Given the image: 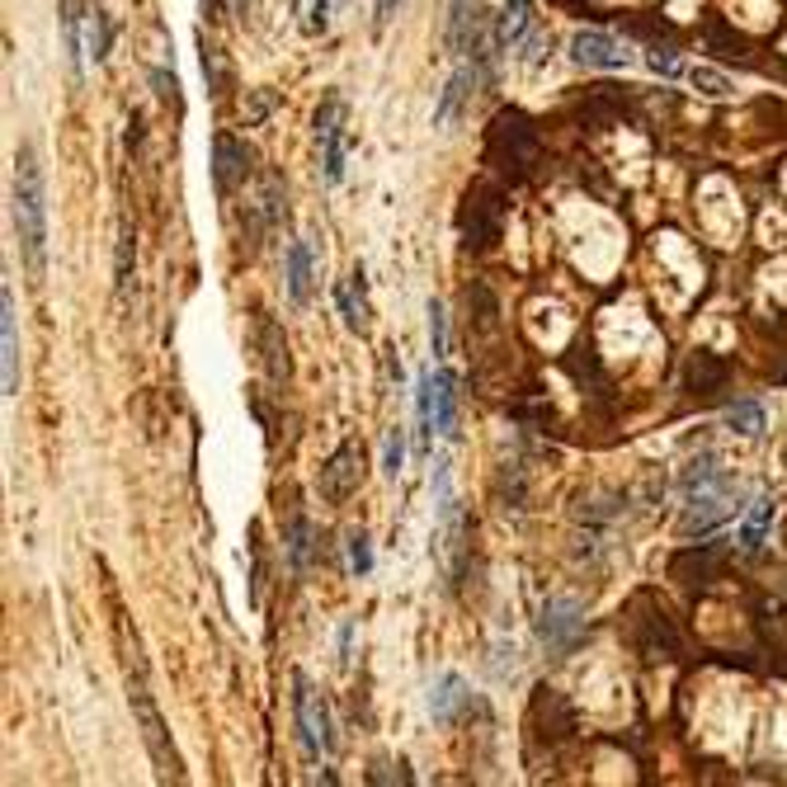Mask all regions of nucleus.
Here are the masks:
<instances>
[{"label":"nucleus","mask_w":787,"mask_h":787,"mask_svg":"<svg viewBox=\"0 0 787 787\" xmlns=\"http://www.w3.org/2000/svg\"><path fill=\"white\" fill-rule=\"evenodd\" d=\"M429 349H434V359L448 354V317L439 302H429Z\"/></svg>","instance_id":"f704fd0d"},{"label":"nucleus","mask_w":787,"mask_h":787,"mask_svg":"<svg viewBox=\"0 0 787 787\" xmlns=\"http://www.w3.org/2000/svg\"><path fill=\"white\" fill-rule=\"evenodd\" d=\"M288 297L297 307L311 302V246L307 241H293L288 246Z\"/></svg>","instance_id":"4be33fe9"},{"label":"nucleus","mask_w":787,"mask_h":787,"mask_svg":"<svg viewBox=\"0 0 787 787\" xmlns=\"http://www.w3.org/2000/svg\"><path fill=\"white\" fill-rule=\"evenodd\" d=\"M632 641L641 646V656H651V660H674L679 651H684V637H679V627L674 618L664 614V608L651 599V594H637V604H632Z\"/></svg>","instance_id":"39448f33"},{"label":"nucleus","mask_w":787,"mask_h":787,"mask_svg":"<svg viewBox=\"0 0 787 787\" xmlns=\"http://www.w3.org/2000/svg\"><path fill=\"white\" fill-rule=\"evenodd\" d=\"M722 481H731V471L722 467V458H716V453H698V458L684 467V477H679V486H684V496L708 491V486H722Z\"/></svg>","instance_id":"aec40b11"},{"label":"nucleus","mask_w":787,"mask_h":787,"mask_svg":"<svg viewBox=\"0 0 787 787\" xmlns=\"http://www.w3.org/2000/svg\"><path fill=\"white\" fill-rule=\"evenodd\" d=\"M726 425H731V434L755 439V434H764V406L759 401H736V406L726 411Z\"/></svg>","instance_id":"bb28decb"},{"label":"nucleus","mask_w":787,"mask_h":787,"mask_svg":"<svg viewBox=\"0 0 787 787\" xmlns=\"http://www.w3.org/2000/svg\"><path fill=\"white\" fill-rule=\"evenodd\" d=\"M128 703H132V716H137V726H142V741H147L151 759H156V774H161L166 783H184V764H180V755H174L170 731H166L161 712H156V703H151L142 664H132L128 670Z\"/></svg>","instance_id":"7ed1b4c3"},{"label":"nucleus","mask_w":787,"mask_h":787,"mask_svg":"<svg viewBox=\"0 0 787 787\" xmlns=\"http://www.w3.org/2000/svg\"><path fill=\"white\" fill-rule=\"evenodd\" d=\"M293 703H297V726H302V745L307 755H330L336 749V731H330V708L321 703V693H311L307 674H293Z\"/></svg>","instance_id":"423d86ee"},{"label":"nucleus","mask_w":787,"mask_h":787,"mask_svg":"<svg viewBox=\"0 0 787 787\" xmlns=\"http://www.w3.org/2000/svg\"><path fill=\"white\" fill-rule=\"evenodd\" d=\"M336 302H340V311H344V326L349 330H369V293H363V269H354L344 278V284L336 288Z\"/></svg>","instance_id":"6ab92c4d"},{"label":"nucleus","mask_w":787,"mask_h":787,"mask_svg":"<svg viewBox=\"0 0 787 787\" xmlns=\"http://www.w3.org/2000/svg\"><path fill=\"white\" fill-rule=\"evenodd\" d=\"M203 76H208V85H213L217 95L226 91V81H232V66H226L222 47H217V43H208V39H203Z\"/></svg>","instance_id":"c85d7f7f"},{"label":"nucleus","mask_w":787,"mask_h":787,"mask_svg":"<svg viewBox=\"0 0 787 787\" xmlns=\"http://www.w3.org/2000/svg\"><path fill=\"white\" fill-rule=\"evenodd\" d=\"M689 81L698 85L703 95H712V99H722V95H731V81L722 76V72H712V66H693L689 72Z\"/></svg>","instance_id":"72a5a7b5"},{"label":"nucleus","mask_w":787,"mask_h":787,"mask_svg":"<svg viewBox=\"0 0 787 787\" xmlns=\"http://www.w3.org/2000/svg\"><path fill=\"white\" fill-rule=\"evenodd\" d=\"M349 641H354V627L344 623V627H340V660H344V664H349Z\"/></svg>","instance_id":"79ce46f5"},{"label":"nucleus","mask_w":787,"mask_h":787,"mask_svg":"<svg viewBox=\"0 0 787 787\" xmlns=\"http://www.w3.org/2000/svg\"><path fill=\"white\" fill-rule=\"evenodd\" d=\"M538 29V14L529 0H504L500 20H496V47L500 52H519V43L529 39V33Z\"/></svg>","instance_id":"f3484780"},{"label":"nucleus","mask_w":787,"mask_h":787,"mask_svg":"<svg viewBox=\"0 0 787 787\" xmlns=\"http://www.w3.org/2000/svg\"><path fill=\"white\" fill-rule=\"evenodd\" d=\"M722 547H708V542H698V547H689V552H679L674 562H670V575L679 585H708L716 571H722Z\"/></svg>","instance_id":"4468645a"},{"label":"nucleus","mask_w":787,"mask_h":787,"mask_svg":"<svg viewBox=\"0 0 787 787\" xmlns=\"http://www.w3.org/2000/svg\"><path fill=\"white\" fill-rule=\"evenodd\" d=\"M199 6H203V14H208V20H217V14H222V6H217V0H199Z\"/></svg>","instance_id":"37998d69"},{"label":"nucleus","mask_w":787,"mask_h":787,"mask_svg":"<svg viewBox=\"0 0 787 787\" xmlns=\"http://www.w3.org/2000/svg\"><path fill=\"white\" fill-rule=\"evenodd\" d=\"M401 467H406V434L392 429V434H387V458H382V471H387V477L396 481Z\"/></svg>","instance_id":"c9c22d12"},{"label":"nucleus","mask_w":787,"mask_h":787,"mask_svg":"<svg viewBox=\"0 0 787 787\" xmlns=\"http://www.w3.org/2000/svg\"><path fill=\"white\" fill-rule=\"evenodd\" d=\"M311 124H317V142H330V137H340V132H344V99H340V95H326Z\"/></svg>","instance_id":"cd10ccee"},{"label":"nucleus","mask_w":787,"mask_h":787,"mask_svg":"<svg viewBox=\"0 0 787 787\" xmlns=\"http://www.w3.org/2000/svg\"><path fill=\"white\" fill-rule=\"evenodd\" d=\"M585 632V614H581V604H571V599H547L542 604V614H538V637L547 651H571L575 637Z\"/></svg>","instance_id":"1a4fd4ad"},{"label":"nucleus","mask_w":787,"mask_h":787,"mask_svg":"<svg viewBox=\"0 0 787 787\" xmlns=\"http://www.w3.org/2000/svg\"><path fill=\"white\" fill-rule=\"evenodd\" d=\"M232 10H236V14H246V0H232Z\"/></svg>","instance_id":"c03bdc74"},{"label":"nucleus","mask_w":787,"mask_h":787,"mask_svg":"<svg viewBox=\"0 0 787 787\" xmlns=\"http://www.w3.org/2000/svg\"><path fill=\"white\" fill-rule=\"evenodd\" d=\"M500 226H504V189L491 180H477L467 184L462 208H458V232H462V251H491L500 241Z\"/></svg>","instance_id":"20e7f679"},{"label":"nucleus","mask_w":787,"mask_h":787,"mask_svg":"<svg viewBox=\"0 0 787 787\" xmlns=\"http://www.w3.org/2000/svg\"><path fill=\"white\" fill-rule=\"evenodd\" d=\"M284 547H288V562H293V571H311V562H317V529L297 514L293 523H288V533H284Z\"/></svg>","instance_id":"5701e85b"},{"label":"nucleus","mask_w":787,"mask_h":787,"mask_svg":"<svg viewBox=\"0 0 787 787\" xmlns=\"http://www.w3.org/2000/svg\"><path fill=\"white\" fill-rule=\"evenodd\" d=\"M349 571H354L359 581L373 571V547H369V533H363V529L349 533Z\"/></svg>","instance_id":"473e14b6"},{"label":"nucleus","mask_w":787,"mask_h":787,"mask_svg":"<svg viewBox=\"0 0 787 787\" xmlns=\"http://www.w3.org/2000/svg\"><path fill=\"white\" fill-rule=\"evenodd\" d=\"M363 486V444H340L336 453L326 458V467H321V477H317V491H321V500H330V504H344L349 496H354Z\"/></svg>","instance_id":"6e6552de"},{"label":"nucleus","mask_w":787,"mask_h":787,"mask_svg":"<svg viewBox=\"0 0 787 787\" xmlns=\"http://www.w3.org/2000/svg\"><path fill=\"white\" fill-rule=\"evenodd\" d=\"M768 519H774V496H759L755 500V510H749L745 519V529H741V552H759L764 547V533H768Z\"/></svg>","instance_id":"393cba45"},{"label":"nucleus","mask_w":787,"mask_h":787,"mask_svg":"<svg viewBox=\"0 0 787 787\" xmlns=\"http://www.w3.org/2000/svg\"><path fill=\"white\" fill-rule=\"evenodd\" d=\"M142 147V114L132 109V118H128V151H137Z\"/></svg>","instance_id":"a19ab883"},{"label":"nucleus","mask_w":787,"mask_h":787,"mask_svg":"<svg viewBox=\"0 0 787 787\" xmlns=\"http://www.w3.org/2000/svg\"><path fill=\"white\" fill-rule=\"evenodd\" d=\"M538 156H542V137L533 128V118L519 109H500L491 118V132H486V166L500 180H523V174H533Z\"/></svg>","instance_id":"f03ea898"},{"label":"nucleus","mask_w":787,"mask_h":787,"mask_svg":"<svg viewBox=\"0 0 787 787\" xmlns=\"http://www.w3.org/2000/svg\"><path fill=\"white\" fill-rule=\"evenodd\" d=\"M726 377H731V363L722 354H712V349H698V354L689 359V369H684V387L693 396H716L726 387Z\"/></svg>","instance_id":"ddd939ff"},{"label":"nucleus","mask_w":787,"mask_h":787,"mask_svg":"<svg viewBox=\"0 0 787 787\" xmlns=\"http://www.w3.org/2000/svg\"><path fill=\"white\" fill-rule=\"evenodd\" d=\"M109 43H114V20H109V10L95 6L91 10V47H95V62L109 57Z\"/></svg>","instance_id":"c756f323"},{"label":"nucleus","mask_w":787,"mask_h":787,"mask_svg":"<svg viewBox=\"0 0 787 787\" xmlns=\"http://www.w3.org/2000/svg\"><path fill=\"white\" fill-rule=\"evenodd\" d=\"M415 419H419V429H415V444L419 453L429 448V434H439L434 429V373L419 377V387H415Z\"/></svg>","instance_id":"a878e982"},{"label":"nucleus","mask_w":787,"mask_h":787,"mask_svg":"<svg viewBox=\"0 0 787 787\" xmlns=\"http://www.w3.org/2000/svg\"><path fill=\"white\" fill-rule=\"evenodd\" d=\"M462 703H471V693H467V684H462L458 674H444L439 684L429 689V712H434V722H453Z\"/></svg>","instance_id":"412c9836"},{"label":"nucleus","mask_w":787,"mask_h":787,"mask_svg":"<svg viewBox=\"0 0 787 787\" xmlns=\"http://www.w3.org/2000/svg\"><path fill=\"white\" fill-rule=\"evenodd\" d=\"M213 156H217V194H232V189L251 174V147L241 142V137L232 132H217V142H213Z\"/></svg>","instance_id":"f8f14e48"},{"label":"nucleus","mask_w":787,"mask_h":787,"mask_svg":"<svg viewBox=\"0 0 787 787\" xmlns=\"http://www.w3.org/2000/svg\"><path fill=\"white\" fill-rule=\"evenodd\" d=\"M519 57H523V62H529V66H542V62H547V57H552V33H547V29H542V24H538V29L529 33V39H523V43H519Z\"/></svg>","instance_id":"7c9ffc66"},{"label":"nucleus","mask_w":787,"mask_h":787,"mask_svg":"<svg viewBox=\"0 0 787 787\" xmlns=\"http://www.w3.org/2000/svg\"><path fill=\"white\" fill-rule=\"evenodd\" d=\"M477 81H481V66L477 62H462L458 72H453V81L444 85V99H439V109H434V124H439V128L458 124V114H462V104L471 99V91H477Z\"/></svg>","instance_id":"dca6fc26"},{"label":"nucleus","mask_w":787,"mask_h":787,"mask_svg":"<svg viewBox=\"0 0 787 787\" xmlns=\"http://www.w3.org/2000/svg\"><path fill=\"white\" fill-rule=\"evenodd\" d=\"M132 269H137L132 226H128V217H118V259H114V284H118V297H124V302H128V293H132Z\"/></svg>","instance_id":"b1692460"},{"label":"nucleus","mask_w":787,"mask_h":787,"mask_svg":"<svg viewBox=\"0 0 787 787\" xmlns=\"http://www.w3.org/2000/svg\"><path fill=\"white\" fill-rule=\"evenodd\" d=\"M330 29V0H311V20H307V33H326Z\"/></svg>","instance_id":"58836bf2"},{"label":"nucleus","mask_w":787,"mask_h":787,"mask_svg":"<svg viewBox=\"0 0 787 787\" xmlns=\"http://www.w3.org/2000/svg\"><path fill=\"white\" fill-rule=\"evenodd\" d=\"M467 302H477V326H481V330L496 326L500 307H496V293H491V288H486V284H471V288H467Z\"/></svg>","instance_id":"2f4dec72"},{"label":"nucleus","mask_w":787,"mask_h":787,"mask_svg":"<svg viewBox=\"0 0 787 787\" xmlns=\"http://www.w3.org/2000/svg\"><path fill=\"white\" fill-rule=\"evenodd\" d=\"M556 6H581V0H556Z\"/></svg>","instance_id":"a18cd8bd"},{"label":"nucleus","mask_w":787,"mask_h":787,"mask_svg":"<svg viewBox=\"0 0 787 787\" xmlns=\"http://www.w3.org/2000/svg\"><path fill=\"white\" fill-rule=\"evenodd\" d=\"M255 349H259V359H265V373L274 382H284L288 369H293L288 363V340H284V330H278V321L265 317V311L255 317Z\"/></svg>","instance_id":"2eb2a0df"},{"label":"nucleus","mask_w":787,"mask_h":787,"mask_svg":"<svg viewBox=\"0 0 787 787\" xmlns=\"http://www.w3.org/2000/svg\"><path fill=\"white\" fill-rule=\"evenodd\" d=\"M269 109H274V95H269V91H259V95H255V104H251V114H246V118H251V124H259V118H265Z\"/></svg>","instance_id":"ea45409f"},{"label":"nucleus","mask_w":787,"mask_h":787,"mask_svg":"<svg viewBox=\"0 0 787 787\" xmlns=\"http://www.w3.org/2000/svg\"><path fill=\"white\" fill-rule=\"evenodd\" d=\"M731 514H736V486L722 481V486H708V491H693L684 514H679V529H684V538H703L712 533L716 523H726Z\"/></svg>","instance_id":"0eeeda50"},{"label":"nucleus","mask_w":787,"mask_h":787,"mask_svg":"<svg viewBox=\"0 0 787 787\" xmlns=\"http://www.w3.org/2000/svg\"><path fill=\"white\" fill-rule=\"evenodd\" d=\"M434 429H439L444 439L458 434V377L448 369L434 373Z\"/></svg>","instance_id":"a211bd4d"},{"label":"nucleus","mask_w":787,"mask_h":787,"mask_svg":"<svg viewBox=\"0 0 787 787\" xmlns=\"http://www.w3.org/2000/svg\"><path fill=\"white\" fill-rule=\"evenodd\" d=\"M651 72L679 76V52H674V47H656V52H651Z\"/></svg>","instance_id":"4c0bfd02"},{"label":"nucleus","mask_w":787,"mask_h":787,"mask_svg":"<svg viewBox=\"0 0 787 787\" xmlns=\"http://www.w3.org/2000/svg\"><path fill=\"white\" fill-rule=\"evenodd\" d=\"M151 85H156V95L170 99L174 109H180V81H174V72H161V66H156V72H151Z\"/></svg>","instance_id":"e433bc0d"},{"label":"nucleus","mask_w":787,"mask_h":787,"mask_svg":"<svg viewBox=\"0 0 787 787\" xmlns=\"http://www.w3.org/2000/svg\"><path fill=\"white\" fill-rule=\"evenodd\" d=\"M0 382H6V396L20 392V326H14L10 288H0Z\"/></svg>","instance_id":"9b49d317"},{"label":"nucleus","mask_w":787,"mask_h":787,"mask_svg":"<svg viewBox=\"0 0 787 787\" xmlns=\"http://www.w3.org/2000/svg\"><path fill=\"white\" fill-rule=\"evenodd\" d=\"M14 232H20L29 284H43V274H47V189H43L39 151L29 142L14 151Z\"/></svg>","instance_id":"f257e3e1"},{"label":"nucleus","mask_w":787,"mask_h":787,"mask_svg":"<svg viewBox=\"0 0 787 787\" xmlns=\"http://www.w3.org/2000/svg\"><path fill=\"white\" fill-rule=\"evenodd\" d=\"M571 57L581 66H594V72H623V66L632 62V52H627L618 39L599 33V29H581L571 39Z\"/></svg>","instance_id":"9d476101"}]
</instances>
